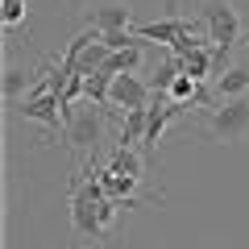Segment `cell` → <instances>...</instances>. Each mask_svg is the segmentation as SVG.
Instances as JSON below:
<instances>
[{
    "mask_svg": "<svg viewBox=\"0 0 249 249\" xmlns=\"http://www.w3.org/2000/svg\"><path fill=\"white\" fill-rule=\"evenodd\" d=\"M104 124H108V104H96V100L83 96V104L62 108V137L79 154V162H91L100 158V142H104Z\"/></svg>",
    "mask_w": 249,
    "mask_h": 249,
    "instance_id": "6da1fadb",
    "label": "cell"
},
{
    "mask_svg": "<svg viewBox=\"0 0 249 249\" xmlns=\"http://www.w3.org/2000/svg\"><path fill=\"white\" fill-rule=\"evenodd\" d=\"M204 133L212 142H241L249 133V91L245 96H229L208 104L204 112Z\"/></svg>",
    "mask_w": 249,
    "mask_h": 249,
    "instance_id": "7a4b0ae2",
    "label": "cell"
},
{
    "mask_svg": "<svg viewBox=\"0 0 249 249\" xmlns=\"http://www.w3.org/2000/svg\"><path fill=\"white\" fill-rule=\"evenodd\" d=\"M199 21L208 25V42L216 46V50L229 54L232 42L241 37V13L232 9V0H199Z\"/></svg>",
    "mask_w": 249,
    "mask_h": 249,
    "instance_id": "3957f363",
    "label": "cell"
},
{
    "mask_svg": "<svg viewBox=\"0 0 249 249\" xmlns=\"http://www.w3.org/2000/svg\"><path fill=\"white\" fill-rule=\"evenodd\" d=\"M137 37H145V42H158V46H175L183 34H196V21L183 17V13L175 9V0H170V13L162 21H150V25H137L133 29Z\"/></svg>",
    "mask_w": 249,
    "mask_h": 249,
    "instance_id": "277c9868",
    "label": "cell"
},
{
    "mask_svg": "<svg viewBox=\"0 0 249 249\" xmlns=\"http://www.w3.org/2000/svg\"><path fill=\"white\" fill-rule=\"evenodd\" d=\"M150 96H154V88L145 79H137L133 71H124V75H116L112 79V108H145L150 104Z\"/></svg>",
    "mask_w": 249,
    "mask_h": 249,
    "instance_id": "5b68a950",
    "label": "cell"
},
{
    "mask_svg": "<svg viewBox=\"0 0 249 249\" xmlns=\"http://www.w3.org/2000/svg\"><path fill=\"white\" fill-rule=\"evenodd\" d=\"M88 25H96L100 34L108 29H133V9L112 0V4H100V9H88Z\"/></svg>",
    "mask_w": 249,
    "mask_h": 249,
    "instance_id": "8992f818",
    "label": "cell"
},
{
    "mask_svg": "<svg viewBox=\"0 0 249 249\" xmlns=\"http://www.w3.org/2000/svg\"><path fill=\"white\" fill-rule=\"evenodd\" d=\"M37 75H42V67L37 71H29V67H21V62H4V79H0V88H4V100H21L29 88L37 83Z\"/></svg>",
    "mask_w": 249,
    "mask_h": 249,
    "instance_id": "52a82bcc",
    "label": "cell"
},
{
    "mask_svg": "<svg viewBox=\"0 0 249 249\" xmlns=\"http://www.w3.org/2000/svg\"><path fill=\"white\" fill-rule=\"evenodd\" d=\"M212 91H216V100L245 96V91H249V67H245V62H237V67H224V71L212 79Z\"/></svg>",
    "mask_w": 249,
    "mask_h": 249,
    "instance_id": "ba28073f",
    "label": "cell"
},
{
    "mask_svg": "<svg viewBox=\"0 0 249 249\" xmlns=\"http://www.w3.org/2000/svg\"><path fill=\"white\" fill-rule=\"evenodd\" d=\"M145 124H150V104L145 108H124V121H121V137L116 145H137L145 137Z\"/></svg>",
    "mask_w": 249,
    "mask_h": 249,
    "instance_id": "9c48e42d",
    "label": "cell"
},
{
    "mask_svg": "<svg viewBox=\"0 0 249 249\" xmlns=\"http://www.w3.org/2000/svg\"><path fill=\"white\" fill-rule=\"evenodd\" d=\"M108 166H112L116 175H133V178H145V158L137 154V145H116V150L108 154Z\"/></svg>",
    "mask_w": 249,
    "mask_h": 249,
    "instance_id": "30bf717a",
    "label": "cell"
},
{
    "mask_svg": "<svg viewBox=\"0 0 249 249\" xmlns=\"http://www.w3.org/2000/svg\"><path fill=\"white\" fill-rule=\"evenodd\" d=\"M142 46H145V42H137V46H124V50H112V54H108V62H104V71H112V75L137 71V62H142Z\"/></svg>",
    "mask_w": 249,
    "mask_h": 249,
    "instance_id": "8fae6325",
    "label": "cell"
},
{
    "mask_svg": "<svg viewBox=\"0 0 249 249\" xmlns=\"http://www.w3.org/2000/svg\"><path fill=\"white\" fill-rule=\"evenodd\" d=\"M0 17H4V34L13 37V29L25 21V0H4V13H0Z\"/></svg>",
    "mask_w": 249,
    "mask_h": 249,
    "instance_id": "7c38bea8",
    "label": "cell"
},
{
    "mask_svg": "<svg viewBox=\"0 0 249 249\" xmlns=\"http://www.w3.org/2000/svg\"><path fill=\"white\" fill-rule=\"evenodd\" d=\"M137 42H142V37L129 34V29H108V34H104V46H108V50H124V46H137Z\"/></svg>",
    "mask_w": 249,
    "mask_h": 249,
    "instance_id": "4fadbf2b",
    "label": "cell"
},
{
    "mask_svg": "<svg viewBox=\"0 0 249 249\" xmlns=\"http://www.w3.org/2000/svg\"><path fill=\"white\" fill-rule=\"evenodd\" d=\"M241 37H245V42H249V21H245V25H241Z\"/></svg>",
    "mask_w": 249,
    "mask_h": 249,
    "instance_id": "5bb4252c",
    "label": "cell"
},
{
    "mask_svg": "<svg viewBox=\"0 0 249 249\" xmlns=\"http://www.w3.org/2000/svg\"><path fill=\"white\" fill-rule=\"evenodd\" d=\"M67 4H83V0H67Z\"/></svg>",
    "mask_w": 249,
    "mask_h": 249,
    "instance_id": "9a60e30c",
    "label": "cell"
}]
</instances>
